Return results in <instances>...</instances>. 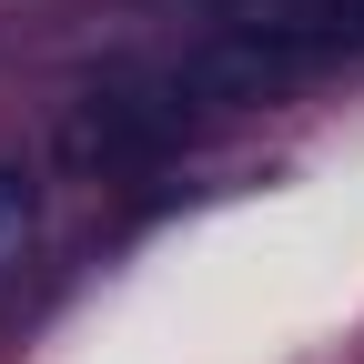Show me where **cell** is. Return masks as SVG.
I'll list each match as a JSON object with an SVG mask.
<instances>
[{
    "instance_id": "3957f363",
    "label": "cell",
    "mask_w": 364,
    "mask_h": 364,
    "mask_svg": "<svg viewBox=\"0 0 364 364\" xmlns=\"http://www.w3.org/2000/svg\"><path fill=\"white\" fill-rule=\"evenodd\" d=\"M41 253V172L21 152H0V284Z\"/></svg>"
},
{
    "instance_id": "7a4b0ae2",
    "label": "cell",
    "mask_w": 364,
    "mask_h": 364,
    "mask_svg": "<svg viewBox=\"0 0 364 364\" xmlns=\"http://www.w3.org/2000/svg\"><path fill=\"white\" fill-rule=\"evenodd\" d=\"M223 21H243L273 51H294V71L364 61V0H223Z\"/></svg>"
},
{
    "instance_id": "6da1fadb",
    "label": "cell",
    "mask_w": 364,
    "mask_h": 364,
    "mask_svg": "<svg viewBox=\"0 0 364 364\" xmlns=\"http://www.w3.org/2000/svg\"><path fill=\"white\" fill-rule=\"evenodd\" d=\"M182 142H193V112L172 102L162 71H112V81L71 91V112H61V162L71 172H142Z\"/></svg>"
}]
</instances>
